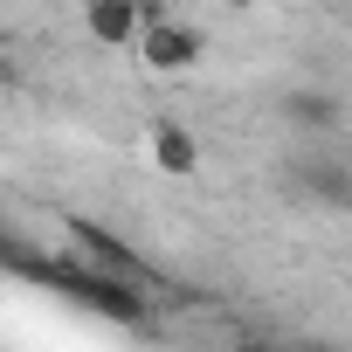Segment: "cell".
I'll use <instances>...</instances> for the list:
<instances>
[{
	"label": "cell",
	"instance_id": "6da1fadb",
	"mask_svg": "<svg viewBox=\"0 0 352 352\" xmlns=\"http://www.w3.org/2000/svg\"><path fill=\"white\" fill-rule=\"evenodd\" d=\"M49 290L56 297H69V304H83L90 318H104V324H118V331H138L145 318H152V297H145V276H124V270H104V263H90V256H49Z\"/></svg>",
	"mask_w": 352,
	"mask_h": 352
},
{
	"label": "cell",
	"instance_id": "7a4b0ae2",
	"mask_svg": "<svg viewBox=\"0 0 352 352\" xmlns=\"http://www.w3.org/2000/svg\"><path fill=\"white\" fill-rule=\"evenodd\" d=\"M131 49H138V63H145V69H159V76H180V69H194V63L208 56V42H201V28H187V21H173V14H159V21H145Z\"/></svg>",
	"mask_w": 352,
	"mask_h": 352
},
{
	"label": "cell",
	"instance_id": "3957f363",
	"mask_svg": "<svg viewBox=\"0 0 352 352\" xmlns=\"http://www.w3.org/2000/svg\"><path fill=\"white\" fill-rule=\"evenodd\" d=\"M276 111H283V124L304 131V138H331V131H345V97H338L331 83H290V90L276 97Z\"/></svg>",
	"mask_w": 352,
	"mask_h": 352
},
{
	"label": "cell",
	"instance_id": "277c9868",
	"mask_svg": "<svg viewBox=\"0 0 352 352\" xmlns=\"http://www.w3.org/2000/svg\"><path fill=\"white\" fill-rule=\"evenodd\" d=\"M290 187L311 208H352V159L345 152H304L290 166Z\"/></svg>",
	"mask_w": 352,
	"mask_h": 352
},
{
	"label": "cell",
	"instance_id": "5b68a950",
	"mask_svg": "<svg viewBox=\"0 0 352 352\" xmlns=\"http://www.w3.org/2000/svg\"><path fill=\"white\" fill-rule=\"evenodd\" d=\"M145 152H152V166L166 180H194L201 173V131H187L180 118H152L145 124Z\"/></svg>",
	"mask_w": 352,
	"mask_h": 352
},
{
	"label": "cell",
	"instance_id": "8992f818",
	"mask_svg": "<svg viewBox=\"0 0 352 352\" xmlns=\"http://www.w3.org/2000/svg\"><path fill=\"white\" fill-rule=\"evenodd\" d=\"M83 28L104 49H131L138 28H145V8H138V0H83Z\"/></svg>",
	"mask_w": 352,
	"mask_h": 352
},
{
	"label": "cell",
	"instance_id": "52a82bcc",
	"mask_svg": "<svg viewBox=\"0 0 352 352\" xmlns=\"http://www.w3.org/2000/svg\"><path fill=\"white\" fill-rule=\"evenodd\" d=\"M69 249L76 256H90V263H104V270H124V276H145V263L111 235V228H97V221H69Z\"/></svg>",
	"mask_w": 352,
	"mask_h": 352
},
{
	"label": "cell",
	"instance_id": "ba28073f",
	"mask_svg": "<svg viewBox=\"0 0 352 352\" xmlns=\"http://www.w3.org/2000/svg\"><path fill=\"white\" fill-rule=\"evenodd\" d=\"M8 83H14V63H8V56H0V90H8Z\"/></svg>",
	"mask_w": 352,
	"mask_h": 352
},
{
	"label": "cell",
	"instance_id": "9c48e42d",
	"mask_svg": "<svg viewBox=\"0 0 352 352\" xmlns=\"http://www.w3.org/2000/svg\"><path fill=\"white\" fill-rule=\"evenodd\" d=\"M228 8H263V0H228Z\"/></svg>",
	"mask_w": 352,
	"mask_h": 352
}]
</instances>
